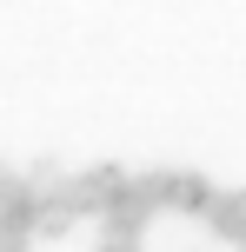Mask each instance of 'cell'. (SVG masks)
Here are the masks:
<instances>
[{"label": "cell", "instance_id": "7a4b0ae2", "mask_svg": "<svg viewBox=\"0 0 246 252\" xmlns=\"http://www.w3.org/2000/svg\"><path fill=\"white\" fill-rule=\"evenodd\" d=\"M207 213H213V226H220L233 246H246V192H213Z\"/></svg>", "mask_w": 246, "mask_h": 252}, {"label": "cell", "instance_id": "3957f363", "mask_svg": "<svg viewBox=\"0 0 246 252\" xmlns=\"http://www.w3.org/2000/svg\"><path fill=\"white\" fill-rule=\"evenodd\" d=\"M100 252H133V246H120V239H100Z\"/></svg>", "mask_w": 246, "mask_h": 252}, {"label": "cell", "instance_id": "6da1fadb", "mask_svg": "<svg viewBox=\"0 0 246 252\" xmlns=\"http://www.w3.org/2000/svg\"><path fill=\"white\" fill-rule=\"evenodd\" d=\"M140 186H146V199H153V213L160 206H173V213H207L213 206V186L200 173H146Z\"/></svg>", "mask_w": 246, "mask_h": 252}]
</instances>
